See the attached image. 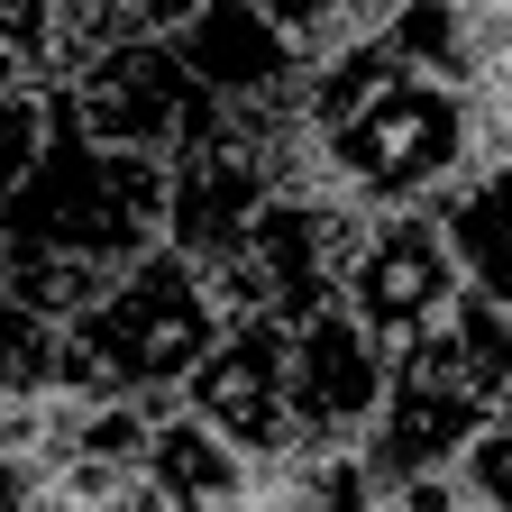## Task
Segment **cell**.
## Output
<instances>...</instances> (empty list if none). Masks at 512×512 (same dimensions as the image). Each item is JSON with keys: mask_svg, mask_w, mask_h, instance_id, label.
<instances>
[{"mask_svg": "<svg viewBox=\"0 0 512 512\" xmlns=\"http://www.w3.org/2000/svg\"><path fill=\"white\" fill-rule=\"evenodd\" d=\"M302 110L330 147V174L357 211H439L476 156V101L458 83L403 74L375 37L320 55L302 74Z\"/></svg>", "mask_w": 512, "mask_h": 512, "instance_id": "1", "label": "cell"}, {"mask_svg": "<svg viewBox=\"0 0 512 512\" xmlns=\"http://www.w3.org/2000/svg\"><path fill=\"white\" fill-rule=\"evenodd\" d=\"M165 247V165L83 138L46 92V147L0 211V266H92L119 275Z\"/></svg>", "mask_w": 512, "mask_h": 512, "instance_id": "2", "label": "cell"}, {"mask_svg": "<svg viewBox=\"0 0 512 512\" xmlns=\"http://www.w3.org/2000/svg\"><path fill=\"white\" fill-rule=\"evenodd\" d=\"M229 330V311L211 293V275L174 247H147L138 266H119L110 293L55 330V384L64 394H119V403H183L192 366L211 357V339Z\"/></svg>", "mask_w": 512, "mask_h": 512, "instance_id": "3", "label": "cell"}, {"mask_svg": "<svg viewBox=\"0 0 512 512\" xmlns=\"http://www.w3.org/2000/svg\"><path fill=\"white\" fill-rule=\"evenodd\" d=\"M366 211L348 202V192H320V202H302V192H275L266 211H256V229L229 247V266L211 275L220 311L229 320H311L320 302H339V275H348V247H357Z\"/></svg>", "mask_w": 512, "mask_h": 512, "instance_id": "4", "label": "cell"}, {"mask_svg": "<svg viewBox=\"0 0 512 512\" xmlns=\"http://www.w3.org/2000/svg\"><path fill=\"white\" fill-rule=\"evenodd\" d=\"M55 110L83 128V138H101V147H119V156H147V165H165L192 128H202L220 101L183 74V55H174V37H128V46H110V55H92L74 83L55 92Z\"/></svg>", "mask_w": 512, "mask_h": 512, "instance_id": "5", "label": "cell"}, {"mask_svg": "<svg viewBox=\"0 0 512 512\" xmlns=\"http://www.w3.org/2000/svg\"><path fill=\"white\" fill-rule=\"evenodd\" d=\"M458 293H467V275H458V256H448L439 211H366V229L348 247V275H339V302L384 348L421 339Z\"/></svg>", "mask_w": 512, "mask_h": 512, "instance_id": "6", "label": "cell"}, {"mask_svg": "<svg viewBox=\"0 0 512 512\" xmlns=\"http://www.w3.org/2000/svg\"><path fill=\"white\" fill-rule=\"evenodd\" d=\"M284 375H293V439L302 448H357L384 384H394V348L348 302H320L311 320L284 330Z\"/></svg>", "mask_w": 512, "mask_h": 512, "instance_id": "7", "label": "cell"}, {"mask_svg": "<svg viewBox=\"0 0 512 512\" xmlns=\"http://www.w3.org/2000/svg\"><path fill=\"white\" fill-rule=\"evenodd\" d=\"M183 412L211 421L238 458H284L293 439V375H284V320H229L211 357L192 366Z\"/></svg>", "mask_w": 512, "mask_h": 512, "instance_id": "8", "label": "cell"}, {"mask_svg": "<svg viewBox=\"0 0 512 512\" xmlns=\"http://www.w3.org/2000/svg\"><path fill=\"white\" fill-rule=\"evenodd\" d=\"M174 55H183V74L202 83L220 110L229 101H275L311 74V55L284 19H266L256 0H202L183 28H174Z\"/></svg>", "mask_w": 512, "mask_h": 512, "instance_id": "9", "label": "cell"}, {"mask_svg": "<svg viewBox=\"0 0 512 512\" xmlns=\"http://www.w3.org/2000/svg\"><path fill=\"white\" fill-rule=\"evenodd\" d=\"M394 375L439 384V394H467L485 412H512V311L485 293H458L421 339L394 348Z\"/></svg>", "mask_w": 512, "mask_h": 512, "instance_id": "10", "label": "cell"}, {"mask_svg": "<svg viewBox=\"0 0 512 512\" xmlns=\"http://www.w3.org/2000/svg\"><path fill=\"white\" fill-rule=\"evenodd\" d=\"M485 421H494L485 403L394 375V384H384V403H375V421H366V439H357V458H366L384 485H403V476H448Z\"/></svg>", "mask_w": 512, "mask_h": 512, "instance_id": "11", "label": "cell"}, {"mask_svg": "<svg viewBox=\"0 0 512 512\" xmlns=\"http://www.w3.org/2000/svg\"><path fill=\"white\" fill-rule=\"evenodd\" d=\"M147 476L165 485L174 512H247V494H256V458H238V448L211 421H192L183 403H165L156 430H147Z\"/></svg>", "mask_w": 512, "mask_h": 512, "instance_id": "12", "label": "cell"}, {"mask_svg": "<svg viewBox=\"0 0 512 512\" xmlns=\"http://www.w3.org/2000/svg\"><path fill=\"white\" fill-rule=\"evenodd\" d=\"M439 229H448V256H458L467 293L512 311V165H476L439 202Z\"/></svg>", "mask_w": 512, "mask_h": 512, "instance_id": "13", "label": "cell"}, {"mask_svg": "<svg viewBox=\"0 0 512 512\" xmlns=\"http://www.w3.org/2000/svg\"><path fill=\"white\" fill-rule=\"evenodd\" d=\"M476 10L485 0H394L375 28V46L403 64V74H430V83H476Z\"/></svg>", "mask_w": 512, "mask_h": 512, "instance_id": "14", "label": "cell"}, {"mask_svg": "<svg viewBox=\"0 0 512 512\" xmlns=\"http://www.w3.org/2000/svg\"><path fill=\"white\" fill-rule=\"evenodd\" d=\"M37 394H55V320H37L28 302L0 293V421Z\"/></svg>", "mask_w": 512, "mask_h": 512, "instance_id": "15", "label": "cell"}, {"mask_svg": "<svg viewBox=\"0 0 512 512\" xmlns=\"http://www.w3.org/2000/svg\"><path fill=\"white\" fill-rule=\"evenodd\" d=\"M266 19H284L293 37H302V55L320 64V55H339V46H357V37H375V0H256Z\"/></svg>", "mask_w": 512, "mask_h": 512, "instance_id": "16", "label": "cell"}, {"mask_svg": "<svg viewBox=\"0 0 512 512\" xmlns=\"http://www.w3.org/2000/svg\"><path fill=\"white\" fill-rule=\"evenodd\" d=\"M55 28H64V0H0V83H37Z\"/></svg>", "mask_w": 512, "mask_h": 512, "instance_id": "17", "label": "cell"}, {"mask_svg": "<svg viewBox=\"0 0 512 512\" xmlns=\"http://www.w3.org/2000/svg\"><path fill=\"white\" fill-rule=\"evenodd\" d=\"M37 147H46V92L37 83H0V211H10V192L28 183Z\"/></svg>", "mask_w": 512, "mask_h": 512, "instance_id": "18", "label": "cell"}, {"mask_svg": "<svg viewBox=\"0 0 512 512\" xmlns=\"http://www.w3.org/2000/svg\"><path fill=\"white\" fill-rule=\"evenodd\" d=\"M448 476H458V494H467L476 512H512V412H494Z\"/></svg>", "mask_w": 512, "mask_h": 512, "instance_id": "19", "label": "cell"}, {"mask_svg": "<svg viewBox=\"0 0 512 512\" xmlns=\"http://www.w3.org/2000/svg\"><path fill=\"white\" fill-rule=\"evenodd\" d=\"M311 512H394V485L357 448H320L311 458Z\"/></svg>", "mask_w": 512, "mask_h": 512, "instance_id": "20", "label": "cell"}, {"mask_svg": "<svg viewBox=\"0 0 512 512\" xmlns=\"http://www.w3.org/2000/svg\"><path fill=\"white\" fill-rule=\"evenodd\" d=\"M0 512H64V467L37 448H0Z\"/></svg>", "mask_w": 512, "mask_h": 512, "instance_id": "21", "label": "cell"}, {"mask_svg": "<svg viewBox=\"0 0 512 512\" xmlns=\"http://www.w3.org/2000/svg\"><path fill=\"white\" fill-rule=\"evenodd\" d=\"M92 10H119V0H92Z\"/></svg>", "mask_w": 512, "mask_h": 512, "instance_id": "22", "label": "cell"}]
</instances>
